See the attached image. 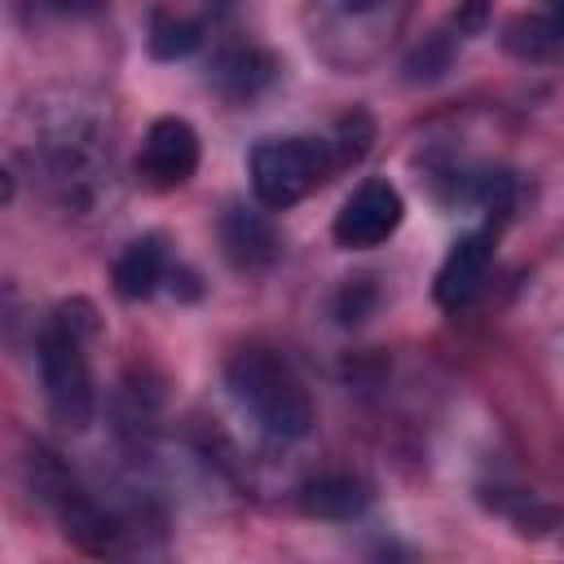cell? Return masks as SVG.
Returning <instances> with one entry per match:
<instances>
[{"instance_id":"1","label":"cell","mask_w":564,"mask_h":564,"mask_svg":"<svg viewBox=\"0 0 564 564\" xmlns=\"http://www.w3.org/2000/svg\"><path fill=\"white\" fill-rule=\"evenodd\" d=\"M225 383L234 392V401L242 405V414H251V423L273 436V441H300L313 427V397L304 388V379L295 375V366L264 348V344H247L229 357L225 366Z\"/></svg>"},{"instance_id":"2","label":"cell","mask_w":564,"mask_h":564,"mask_svg":"<svg viewBox=\"0 0 564 564\" xmlns=\"http://www.w3.org/2000/svg\"><path fill=\"white\" fill-rule=\"evenodd\" d=\"M79 304H62L44 330H40V344H35V357H40V379H44V401L53 410V419L62 427H88L93 423V410H97V392H93V370H88V335L97 330L93 326V313L88 317H75Z\"/></svg>"},{"instance_id":"3","label":"cell","mask_w":564,"mask_h":564,"mask_svg":"<svg viewBox=\"0 0 564 564\" xmlns=\"http://www.w3.org/2000/svg\"><path fill=\"white\" fill-rule=\"evenodd\" d=\"M335 167H339L335 145L322 141V137H264L247 154L251 194L269 212L295 207L304 194H313L317 185H326Z\"/></svg>"},{"instance_id":"4","label":"cell","mask_w":564,"mask_h":564,"mask_svg":"<svg viewBox=\"0 0 564 564\" xmlns=\"http://www.w3.org/2000/svg\"><path fill=\"white\" fill-rule=\"evenodd\" d=\"M410 0H308L313 48L339 66H361L397 35Z\"/></svg>"},{"instance_id":"5","label":"cell","mask_w":564,"mask_h":564,"mask_svg":"<svg viewBox=\"0 0 564 564\" xmlns=\"http://www.w3.org/2000/svg\"><path fill=\"white\" fill-rule=\"evenodd\" d=\"M401 216H405V203H401L397 185L370 176V181H361V185L344 198V207L335 212L330 234H335L339 247H348V251H366V247L388 242V238L397 234Z\"/></svg>"},{"instance_id":"6","label":"cell","mask_w":564,"mask_h":564,"mask_svg":"<svg viewBox=\"0 0 564 564\" xmlns=\"http://www.w3.org/2000/svg\"><path fill=\"white\" fill-rule=\"evenodd\" d=\"M194 172H198V132L176 115L154 119L137 154V176L150 189H181Z\"/></svg>"},{"instance_id":"7","label":"cell","mask_w":564,"mask_h":564,"mask_svg":"<svg viewBox=\"0 0 564 564\" xmlns=\"http://www.w3.org/2000/svg\"><path fill=\"white\" fill-rule=\"evenodd\" d=\"M494 264V234L489 229H476V234H463L454 238V247L445 251L441 269H436V304L458 313L476 300V291L485 286V273Z\"/></svg>"},{"instance_id":"8","label":"cell","mask_w":564,"mask_h":564,"mask_svg":"<svg viewBox=\"0 0 564 564\" xmlns=\"http://www.w3.org/2000/svg\"><path fill=\"white\" fill-rule=\"evenodd\" d=\"M300 507L317 520H352L370 507V485L352 471H322V476L304 480Z\"/></svg>"},{"instance_id":"9","label":"cell","mask_w":564,"mask_h":564,"mask_svg":"<svg viewBox=\"0 0 564 564\" xmlns=\"http://www.w3.org/2000/svg\"><path fill=\"white\" fill-rule=\"evenodd\" d=\"M220 247L238 269H260L278 256V234L260 212L247 207H229L220 216Z\"/></svg>"},{"instance_id":"10","label":"cell","mask_w":564,"mask_h":564,"mask_svg":"<svg viewBox=\"0 0 564 564\" xmlns=\"http://www.w3.org/2000/svg\"><path fill=\"white\" fill-rule=\"evenodd\" d=\"M163 273H167L163 242H159L154 234L132 238V242L119 251V260H115V291H119L123 300H145V295H154V286L163 282Z\"/></svg>"},{"instance_id":"11","label":"cell","mask_w":564,"mask_h":564,"mask_svg":"<svg viewBox=\"0 0 564 564\" xmlns=\"http://www.w3.org/2000/svg\"><path fill=\"white\" fill-rule=\"evenodd\" d=\"M502 44H507L511 53H520V57L542 62V57H551V53H560V48H564V26H560L551 13L516 18V22H507Z\"/></svg>"},{"instance_id":"12","label":"cell","mask_w":564,"mask_h":564,"mask_svg":"<svg viewBox=\"0 0 564 564\" xmlns=\"http://www.w3.org/2000/svg\"><path fill=\"white\" fill-rule=\"evenodd\" d=\"M198 22L189 18H172V13H154L150 22V53L163 57V62H176V57H189L198 48Z\"/></svg>"},{"instance_id":"13","label":"cell","mask_w":564,"mask_h":564,"mask_svg":"<svg viewBox=\"0 0 564 564\" xmlns=\"http://www.w3.org/2000/svg\"><path fill=\"white\" fill-rule=\"evenodd\" d=\"M273 75V62L264 57V53H256V48H238V53H229L225 62H220V70H216V79L234 93V97H251L264 79Z\"/></svg>"},{"instance_id":"14","label":"cell","mask_w":564,"mask_h":564,"mask_svg":"<svg viewBox=\"0 0 564 564\" xmlns=\"http://www.w3.org/2000/svg\"><path fill=\"white\" fill-rule=\"evenodd\" d=\"M370 137H375L370 119H366V115H348V119L339 123V141H330V145H335L339 167H344V163H357V159L370 150Z\"/></svg>"},{"instance_id":"15","label":"cell","mask_w":564,"mask_h":564,"mask_svg":"<svg viewBox=\"0 0 564 564\" xmlns=\"http://www.w3.org/2000/svg\"><path fill=\"white\" fill-rule=\"evenodd\" d=\"M454 22H458V31H471V26H480V22H485V0H467V4L454 13Z\"/></svg>"},{"instance_id":"16","label":"cell","mask_w":564,"mask_h":564,"mask_svg":"<svg viewBox=\"0 0 564 564\" xmlns=\"http://www.w3.org/2000/svg\"><path fill=\"white\" fill-rule=\"evenodd\" d=\"M542 4H546L542 13H551V18H555V22L564 26V0H542Z\"/></svg>"}]
</instances>
